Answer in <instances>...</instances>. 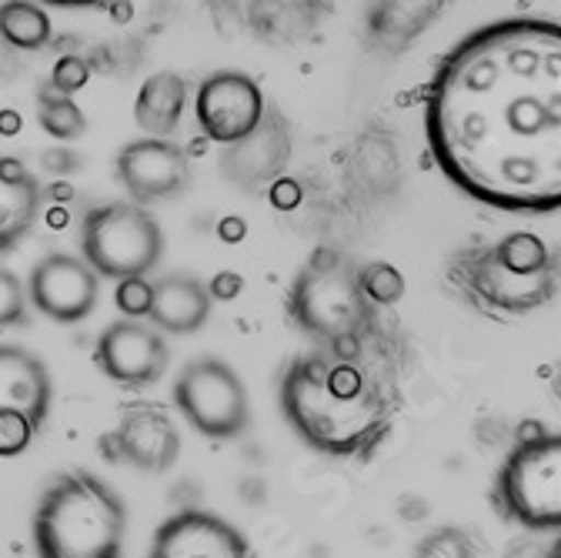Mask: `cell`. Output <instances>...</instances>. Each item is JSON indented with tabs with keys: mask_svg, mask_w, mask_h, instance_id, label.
I'll return each mask as SVG.
<instances>
[{
	"mask_svg": "<svg viewBox=\"0 0 561 558\" xmlns=\"http://www.w3.org/2000/svg\"><path fill=\"white\" fill-rule=\"evenodd\" d=\"M291 155V137L288 127L277 114H267L254 134H248L244 141L225 148L221 155V174L234 181L238 187H261L274 181L288 164Z\"/></svg>",
	"mask_w": 561,
	"mask_h": 558,
	"instance_id": "obj_15",
	"label": "cell"
},
{
	"mask_svg": "<svg viewBox=\"0 0 561 558\" xmlns=\"http://www.w3.org/2000/svg\"><path fill=\"white\" fill-rule=\"evenodd\" d=\"M101 452L107 462H127L137 471L161 475L181 455V435L171 414L154 405H134L121 414L117 429L101 435Z\"/></svg>",
	"mask_w": 561,
	"mask_h": 558,
	"instance_id": "obj_11",
	"label": "cell"
},
{
	"mask_svg": "<svg viewBox=\"0 0 561 558\" xmlns=\"http://www.w3.org/2000/svg\"><path fill=\"white\" fill-rule=\"evenodd\" d=\"M171 395L184 422L204 439L231 442L241 439L251 425L248 388L221 358H197L184 365Z\"/></svg>",
	"mask_w": 561,
	"mask_h": 558,
	"instance_id": "obj_7",
	"label": "cell"
},
{
	"mask_svg": "<svg viewBox=\"0 0 561 558\" xmlns=\"http://www.w3.org/2000/svg\"><path fill=\"white\" fill-rule=\"evenodd\" d=\"M91 81V67L81 60V57H75V54H67V57H60L54 67H50V78H47V84L54 88V91H60V94H78L84 84Z\"/></svg>",
	"mask_w": 561,
	"mask_h": 558,
	"instance_id": "obj_28",
	"label": "cell"
},
{
	"mask_svg": "<svg viewBox=\"0 0 561 558\" xmlns=\"http://www.w3.org/2000/svg\"><path fill=\"white\" fill-rule=\"evenodd\" d=\"M411 558H474V542L465 528L442 525L414 545Z\"/></svg>",
	"mask_w": 561,
	"mask_h": 558,
	"instance_id": "obj_24",
	"label": "cell"
},
{
	"mask_svg": "<svg viewBox=\"0 0 561 558\" xmlns=\"http://www.w3.org/2000/svg\"><path fill=\"white\" fill-rule=\"evenodd\" d=\"M368 305L358 271L328 248H318L308 258L288 295V311L298 328L324 341L331 355L344 362L358 358Z\"/></svg>",
	"mask_w": 561,
	"mask_h": 558,
	"instance_id": "obj_4",
	"label": "cell"
},
{
	"mask_svg": "<svg viewBox=\"0 0 561 558\" xmlns=\"http://www.w3.org/2000/svg\"><path fill=\"white\" fill-rule=\"evenodd\" d=\"M184 104H187L184 78L174 71H161L140 84L134 101V121L148 137H168L178 130L184 117Z\"/></svg>",
	"mask_w": 561,
	"mask_h": 558,
	"instance_id": "obj_19",
	"label": "cell"
},
{
	"mask_svg": "<svg viewBox=\"0 0 561 558\" xmlns=\"http://www.w3.org/2000/svg\"><path fill=\"white\" fill-rule=\"evenodd\" d=\"M114 305L124 311V318H151V308H154V285L148 277H124L117 282V292H114Z\"/></svg>",
	"mask_w": 561,
	"mask_h": 558,
	"instance_id": "obj_27",
	"label": "cell"
},
{
	"mask_svg": "<svg viewBox=\"0 0 561 558\" xmlns=\"http://www.w3.org/2000/svg\"><path fill=\"white\" fill-rule=\"evenodd\" d=\"M44 168L47 171H75L78 168V158L75 155H44Z\"/></svg>",
	"mask_w": 561,
	"mask_h": 558,
	"instance_id": "obj_31",
	"label": "cell"
},
{
	"mask_svg": "<svg viewBox=\"0 0 561 558\" xmlns=\"http://www.w3.org/2000/svg\"><path fill=\"white\" fill-rule=\"evenodd\" d=\"M210 288L191 274H164L154 282V308L151 324L168 334H194L210 318Z\"/></svg>",
	"mask_w": 561,
	"mask_h": 558,
	"instance_id": "obj_17",
	"label": "cell"
},
{
	"mask_svg": "<svg viewBox=\"0 0 561 558\" xmlns=\"http://www.w3.org/2000/svg\"><path fill=\"white\" fill-rule=\"evenodd\" d=\"M44 4H54V8H94V4H104V0H44Z\"/></svg>",
	"mask_w": 561,
	"mask_h": 558,
	"instance_id": "obj_32",
	"label": "cell"
},
{
	"mask_svg": "<svg viewBox=\"0 0 561 558\" xmlns=\"http://www.w3.org/2000/svg\"><path fill=\"white\" fill-rule=\"evenodd\" d=\"M491 505L528 532H561V435L515 442L491 481Z\"/></svg>",
	"mask_w": 561,
	"mask_h": 558,
	"instance_id": "obj_5",
	"label": "cell"
},
{
	"mask_svg": "<svg viewBox=\"0 0 561 558\" xmlns=\"http://www.w3.org/2000/svg\"><path fill=\"white\" fill-rule=\"evenodd\" d=\"M194 114L210 141L231 148L261 127L267 107L254 78L241 71H218L207 81H201L194 98Z\"/></svg>",
	"mask_w": 561,
	"mask_h": 558,
	"instance_id": "obj_9",
	"label": "cell"
},
{
	"mask_svg": "<svg viewBox=\"0 0 561 558\" xmlns=\"http://www.w3.org/2000/svg\"><path fill=\"white\" fill-rule=\"evenodd\" d=\"M37 124L54 137V141H78V137H84V130H88V117L81 114L75 98L54 91L50 84H47V91L41 88V94H37Z\"/></svg>",
	"mask_w": 561,
	"mask_h": 558,
	"instance_id": "obj_22",
	"label": "cell"
},
{
	"mask_svg": "<svg viewBox=\"0 0 561 558\" xmlns=\"http://www.w3.org/2000/svg\"><path fill=\"white\" fill-rule=\"evenodd\" d=\"M488 251H491V258H495L499 264H505V267L515 271V274L535 277V274L554 271V254H551V248H548L538 235H531V231H515V235L502 238L499 244H491Z\"/></svg>",
	"mask_w": 561,
	"mask_h": 558,
	"instance_id": "obj_21",
	"label": "cell"
},
{
	"mask_svg": "<svg viewBox=\"0 0 561 558\" xmlns=\"http://www.w3.org/2000/svg\"><path fill=\"white\" fill-rule=\"evenodd\" d=\"M291 432L328 458H371L391 435V408L355 362L331 352L295 358L277 385Z\"/></svg>",
	"mask_w": 561,
	"mask_h": 558,
	"instance_id": "obj_2",
	"label": "cell"
},
{
	"mask_svg": "<svg viewBox=\"0 0 561 558\" xmlns=\"http://www.w3.org/2000/svg\"><path fill=\"white\" fill-rule=\"evenodd\" d=\"M94 365L117 385L145 388L164 378L171 352L161 328L148 324L145 318H124L101 331L94 348Z\"/></svg>",
	"mask_w": 561,
	"mask_h": 558,
	"instance_id": "obj_8",
	"label": "cell"
},
{
	"mask_svg": "<svg viewBox=\"0 0 561 558\" xmlns=\"http://www.w3.org/2000/svg\"><path fill=\"white\" fill-rule=\"evenodd\" d=\"M84 261L111 282L145 277L164 254V231L137 201H111L88 212L81 225Z\"/></svg>",
	"mask_w": 561,
	"mask_h": 558,
	"instance_id": "obj_6",
	"label": "cell"
},
{
	"mask_svg": "<svg viewBox=\"0 0 561 558\" xmlns=\"http://www.w3.org/2000/svg\"><path fill=\"white\" fill-rule=\"evenodd\" d=\"M558 538H561V535H558Z\"/></svg>",
	"mask_w": 561,
	"mask_h": 558,
	"instance_id": "obj_33",
	"label": "cell"
},
{
	"mask_svg": "<svg viewBox=\"0 0 561 558\" xmlns=\"http://www.w3.org/2000/svg\"><path fill=\"white\" fill-rule=\"evenodd\" d=\"M358 277H362L365 298H368L371 305L391 308V305H398V301L404 298V292H408L404 274H401L394 264H388V261H371V264L358 267Z\"/></svg>",
	"mask_w": 561,
	"mask_h": 558,
	"instance_id": "obj_23",
	"label": "cell"
},
{
	"mask_svg": "<svg viewBox=\"0 0 561 558\" xmlns=\"http://www.w3.org/2000/svg\"><path fill=\"white\" fill-rule=\"evenodd\" d=\"M0 34L18 50H41L50 44V18L34 0H4V8H0Z\"/></svg>",
	"mask_w": 561,
	"mask_h": 558,
	"instance_id": "obj_20",
	"label": "cell"
},
{
	"mask_svg": "<svg viewBox=\"0 0 561 558\" xmlns=\"http://www.w3.org/2000/svg\"><path fill=\"white\" fill-rule=\"evenodd\" d=\"M0 408H18L41 432L50 414L47 365L21 344H0Z\"/></svg>",
	"mask_w": 561,
	"mask_h": 558,
	"instance_id": "obj_16",
	"label": "cell"
},
{
	"mask_svg": "<svg viewBox=\"0 0 561 558\" xmlns=\"http://www.w3.org/2000/svg\"><path fill=\"white\" fill-rule=\"evenodd\" d=\"M34 435H37V429L31 425V418L24 411L0 408V455H4V458L24 455Z\"/></svg>",
	"mask_w": 561,
	"mask_h": 558,
	"instance_id": "obj_25",
	"label": "cell"
},
{
	"mask_svg": "<svg viewBox=\"0 0 561 558\" xmlns=\"http://www.w3.org/2000/svg\"><path fill=\"white\" fill-rule=\"evenodd\" d=\"M362 174L368 184L375 187H388V181H394V148L388 141H381V137H371V141L362 145V161H358Z\"/></svg>",
	"mask_w": 561,
	"mask_h": 558,
	"instance_id": "obj_26",
	"label": "cell"
},
{
	"mask_svg": "<svg viewBox=\"0 0 561 558\" xmlns=\"http://www.w3.org/2000/svg\"><path fill=\"white\" fill-rule=\"evenodd\" d=\"M31 532L37 558H121L127 505L101 475L60 471L37 499Z\"/></svg>",
	"mask_w": 561,
	"mask_h": 558,
	"instance_id": "obj_3",
	"label": "cell"
},
{
	"mask_svg": "<svg viewBox=\"0 0 561 558\" xmlns=\"http://www.w3.org/2000/svg\"><path fill=\"white\" fill-rule=\"evenodd\" d=\"M41 184L14 158L0 161V244L4 251L31 231L41 215Z\"/></svg>",
	"mask_w": 561,
	"mask_h": 558,
	"instance_id": "obj_18",
	"label": "cell"
},
{
	"mask_svg": "<svg viewBox=\"0 0 561 558\" xmlns=\"http://www.w3.org/2000/svg\"><path fill=\"white\" fill-rule=\"evenodd\" d=\"M148 558H254V548L228 519L204 509H181L161 522Z\"/></svg>",
	"mask_w": 561,
	"mask_h": 558,
	"instance_id": "obj_14",
	"label": "cell"
},
{
	"mask_svg": "<svg viewBox=\"0 0 561 558\" xmlns=\"http://www.w3.org/2000/svg\"><path fill=\"white\" fill-rule=\"evenodd\" d=\"M27 295L44 318L57 324H78L98 308L101 274L84 258L54 251L34 264Z\"/></svg>",
	"mask_w": 561,
	"mask_h": 558,
	"instance_id": "obj_10",
	"label": "cell"
},
{
	"mask_svg": "<svg viewBox=\"0 0 561 558\" xmlns=\"http://www.w3.org/2000/svg\"><path fill=\"white\" fill-rule=\"evenodd\" d=\"M425 137L461 194L508 215L561 212V21L465 34L428 81Z\"/></svg>",
	"mask_w": 561,
	"mask_h": 558,
	"instance_id": "obj_1",
	"label": "cell"
},
{
	"mask_svg": "<svg viewBox=\"0 0 561 558\" xmlns=\"http://www.w3.org/2000/svg\"><path fill=\"white\" fill-rule=\"evenodd\" d=\"M207 288H210V295H215V298H221V301H231V298H238V295H241L244 282H241V274H231V271H225V274H218L215 282H210Z\"/></svg>",
	"mask_w": 561,
	"mask_h": 558,
	"instance_id": "obj_30",
	"label": "cell"
},
{
	"mask_svg": "<svg viewBox=\"0 0 561 558\" xmlns=\"http://www.w3.org/2000/svg\"><path fill=\"white\" fill-rule=\"evenodd\" d=\"M458 282H465L468 298L491 311H505V315H525L541 308L545 301L554 298L558 292V267L545 274H515L505 264L491 258V251H474L468 254V264L458 271Z\"/></svg>",
	"mask_w": 561,
	"mask_h": 558,
	"instance_id": "obj_13",
	"label": "cell"
},
{
	"mask_svg": "<svg viewBox=\"0 0 561 558\" xmlns=\"http://www.w3.org/2000/svg\"><path fill=\"white\" fill-rule=\"evenodd\" d=\"M114 174L127 197L137 204H154L178 197L191 181L187 155L168 137H137L114 158Z\"/></svg>",
	"mask_w": 561,
	"mask_h": 558,
	"instance_id": "obj_12",
	"label": "cell"
},
{
	"mask_svg": "<svg viewBox=\"0 0 561 558\" xmlns=\"http://www.w3.org/2000/svg\"><path fill=\"white\" fill-rule=\"evenodd\" d=\"M24 285H21V277L4 267V274H0V321L4 324H24L27 315H24Z\"/></svg>",
	"mask_w": 561,
	"mask_h": 558,
	"instance_id": "obj_29",
	"label": "cell"
}]
</instances>
